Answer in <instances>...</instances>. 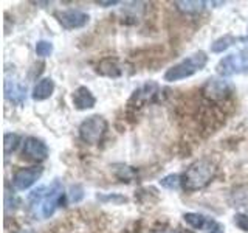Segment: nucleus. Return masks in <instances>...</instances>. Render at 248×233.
<instances>
[{
    "label": "nucleus",
    "mask_w": 248,
    "mask_h": 233,
    "mask_svg": "<svg viewBox=\"0 0 248 233\" xmlns=\"http://www.w3.org/2000/svg\"><path fill=\"white\" fill-rule=\"evenodd\" d=\"M95 103H96V100L87 87H78L73 92V106L78 109V111L92 109L95 106Z\"/></svg>",
    "instance_id": "10"
},
{
    "label": "nucleus",
    "mask_w": 248,
    "mask_h": 233,
    "mask_svg": "<svg viewBox=\"0 0 248 233\" xmlns=\"http://www.w3.org/2000/svg\"><path fill=\"white\" fill-rule=\"evenodd\" d=\"M160 233H175V232H160Z\"/></svg>",
    "instance_id": "24"
},
{
    "label": "nucleus",
    "mask_w": 248,
    "mask_h": 233,
    "mask_svg": "<svg viewBox=\"0 0 248 233\" xmlns=\"http://www.w3.org/2000/svg\"><path fill=\"white\" fill-rule=\"evenodd\" d=\"M84 196V193H82V188L79 185H75L72 186V200L73 202H79Z\"/></svg>",
    "instance_id": "22"
},
{
    "label": "nucleus",
    "mask_w": 248,
    "mask_h": 233,
    "mask_svg": "<svg viewBox=\"0 0 248 233\" xmlns=\"http://www.w3.org/2000/svg\"><path fill=\"white\" fill-rule=\"evenodd\" d=\"M228 92H230L228 84L220 80H208V83L203 87L205 97L211 98V100H220L227 95Z\"/></svg>",
    "instance_id": "11"
},
{
    "label": "nucleus",
    "mask_w": 248,
    "mask_h": 233,
    "mask_svg": "<svg viewBox=\"0 0 248 233\" xmlns=\"http://www.w3.org/2000/svg\"><path fill=\"white\" fill-rule=\"evenodd\" d=\"M54 17H56L61 25L67 30L82 28L89 23V14H85L79 10L58 11V13H54Z\"/></svg>",
    "instance_id": "7"
},
{
    "label": "nucleus",
    "mask_w": 248,
    "mask_h": 233,
    "mask_svg": "<svg viewBox=\"0 0 248 233\" xmlns=\"http://www.w3.org/2000/svg\"><path fill=\"white\" fill-rule=\"evenodd\" d=\"M177 8L182 13L186 14H197L205 10L206 2H202V0H186V2H175Z\"/></svg>",
    "instance_id": "14"
},
{
    "label": "nucleus",
    "mask_w": 248,
    "mask_h": 233,
    "mask_svg": "<svg viewBox=\"0 0 248 233\" xmlns=\"http://www.w3.org/2000/svg\"><path fill=\"white\" fill-rule=\"evenodd\" d=\"M96 198L99 200H103V202H113V204H123V202L127 200L124 196H120V194H108V196H104V194H98Z\"/></svg>",
    "instance_id": "19"
},
{
    "label": "nucleus",
    "mask_w": 248,
    "mask_h": 233,
    "mask_svg": "<svg viewBox=\"0 0 248 233\" xmlns=\"http://www.w3.org/2000/svg\"><path fill=\"white\" fill-rule=\"evenodd\" d=\"M234 222H236V225H237L240 230L248 232V215H245V213H237L234 216Z\"/></svg>",
    "instance_id": "20"
},
{
    "label": "nucleus",
    "mask_w": 248,
    "mask_h": 233,
    "mask_svg": "<svg viewBox=\"0 0 248 233\" xmlns=\"http://www.w3.org/2000/svg\"><path fill=\"white\" fill-rule=\"evenodd\" d=\"M107 131V121L99 115H92L87 120H84L79 126V137L82 142L89 145L98 143L104 137Z\"/></svg>",
    "instance_id": "5"
},
{
    "label": "nucleus",
    "mask_w": 248,
    "mask_h": 233,
    "mask_svg": "<svg viewBox=\"0 0 248 233\" xmlns=\"http://www.w3.org/2000/svg\"><path fill=\"white\" fill-rule=\"evenodd\" d=\"M64 200V186L59 181H54L50 186H41L30 194V207L34 215L50 217Z\"/></svg>",
    "instance_id": "1"
},
{
    "label": "nucleus",
    "mask_w": 248,
    "mask_h": 233,
    "mask_svg": "<svg viewBox=\"0 0 248 233\" xmlns=\"http://www.w3.org/2000/svg\"><path fill=\"white\" fill-rule=\"evenodd\" d=\"M99 5H104V6H110V5H116L118 2H116V0H112V2H98Z\"/></svg>",
    "instance_id": "23"
},
{
    "label": "nucleus",
    "mask_w": 248,
    "mask_h": 233,
    "mask_svg": "<svg viewBox=\"0 0 248 233\" xmlns=\"http://www.w3.org/2000/svg\"><path fill=\"white\" fill-rule=\"evenodd\" d=\"M23 155H27L28 159L42 162L48 155V148L37 137H28L23 143Z\"/></svg>",
    "instance_id": "8"
},
{
    "label": "nucleus",
    "mask_w": 248,
    "mask_h": 233,
    "mask_svg": "<svg viewBox=\"0 0 248 233\" xmlns=\"http://www.w3.org/2000/svg\"><path fill=\"white\" fill-rule=\"evenodd\" d=\"M183 219L186 224H189L192 229H196V230H203L206 229L209 222H211V219L203 215H200V213H185L183 215Z\"/></svg>",
    "instance_id": "13"
},
{
    "label": "nucleus",
    "mask_w": 248,
    "mask_h": 233,
    "mask_svg": "<svg viewBox=\"0 0 248 233\" xmlns=\"http://www.w3.org/2000/svg\"><path fill=\"white\" fill-rule=\"evenodd\" d=\"M216 174V165L211 159H200L185 171L182 185L186 191H197L206 186Z\"/></svg>",
    "instance_id": "2"
},
{
    "label": "nucleus",
    "mask_w": 248,
    "mask_h": 233,
    "mask_svg": "<svg viewBox=\"0 0 248 233\" xmlns=\"http://www.w3.org/2000/svg\"><path fill=\"white\" fill-rule=\"evenodd\" d=\"M234 42H236V37L227 34V36H223L220 39H217V41L211 45V51H214V53H222L223 50L230 49V47L234 44Z\"/></svg>",
    "instance_id": "15"
},
{
    "label": "nucleus",
    "mask_w": 248,
    "mask_h": 233,
    "mask_svg": "<svg viewBox=\"0 0 248 233\" xmlns=\"http://www.w3.org/2000/svg\"><path fill=\"white\" fill-rule=\"evenodd\" d=\"M206 62H208V56L205 51L194 53L189 58H186L182 62H178V64L168 68V72L165 73V81L175 83V81L185 80V78H189L194 73L200 72V70L206 66Z\"/></svg>",
    "instance_id": "3"
},
{
    "label": "nucleus",
    "mask_w": 248,
    "mask_h": 233,
    "mask_svg": "<svg viewBox=\"0 0 248 233\" xmlns=\"http://www.w3.org/2000/svg\"><path fill=\"white\" fill-rule=\"evenodd\" d=\"M216 70L222 76H232L248 72V50L231 53L228 56L222 58Z\"/></svg>",
    "instance_id": "4"
},
{
    "label": "nucleus",
    "mask_w": 248,
    "mask_h": 233,
    "mask_svg": "<svg viewBox=\"0 0 248 233\" xmlns=\"http://www.w3.org/2000/svg\"><path fill=\"white\" fill-rule=\"evenodd\" d=\"M44 173L42 166H30V168H22L13 177V185L16 190L19 191H25L28 190L31 185H34L36 181L41 179Z\"/></svg>",
    "instance_id": "6"
},
{
    "label": "nucleus",
    "mask_w": 248,
    "mask_h": 233,
    "mask_svg": "<svg viewBox=\"0 0 248 233\" xmlns=\"http://www.w3.org/2000/svg\"><path fill=\"white\" fill-rule=\"evenodd\" d=\"M223 225L222 224H219V222H216V221H213L211 219V222H209V225L206 227V230H205V233H223Z\"/></svg>",
    "instance_id": "21"
},
{
    "label": "nucleus",
    "mask_w": 248,
    "mask_h": 233,
    "mask_svg": "<svg viewBox=\"0 0 248 233\" xmlns=\"http://www.w3.org/2000/svg\"><path fill=\"white\" fill-rule=\"evenodd\" d=\"M3 148H5V155L8 157L13 151L17 150V146L20 143V137L17 134H5V138H3Z\"/></svg>",
    "instance_id": "16"
},
{
    "label": "nucleus",
    "mask_w": 248,
    "mask_h": 233,
    "mask_svg": "<svg viewBox=\"0 0 248 233\" xmlns=\"http://www.w3.org/2000/svg\"><path fill=\"white\" fill-rule=\"evenodd\" d=\"M160 185L166 190H177L182 185V177L178 174H169L166 177H163L160 181Z\"/></svg>",
    "instance_id": "17"
},
{
    "label": "nucleus",
    "mask_w": 248,
    "mask_h": 233,
    "mask_svg": "<svg viewBox=\"0 0 248 233\" xmlns=\"http://www.w3.org/2000/svg\"><path fill=\"white\" fill-rule=\"evenodd\" d=\"M53 90H54V81L51 80V78H44V80H41L34 85L33 100L44 101L46 98H50L53 95Z\"/></svg>",
    "instance_id": "12"
},
{
    "label": "nucleus",
    "mask_w": 248,
    "mask_h": 233,
    "mask_svg": "<svg viewBox=\"0 0 248 233\" xmlns=\"http://www.w3.org/2000/svg\"><path fill=\"white\" fill-rule=\"evenodd\" d=\"M5 98L8 101H11L14 104H23V101L27 98V85H23L22 83L10 80H5Z\"/></svg>",
    "instance_id": "9"
},
{
    "label": "nucleus",
    "mask_w": 248,
    "mask_h": 233,
    "mask_svg": "<svg viewBox=\"0 0 248 233\" xmlns=\"http://www.w3.org/2000/svg\"><path fill=\"white\" fill-rule=\"evenodd\" d=\"M36 53H37V56H50V54L53 53V44L48 42V41H39L36 44Z\"/></svg>",
    "instance_id": "18"
}]
</instances>
